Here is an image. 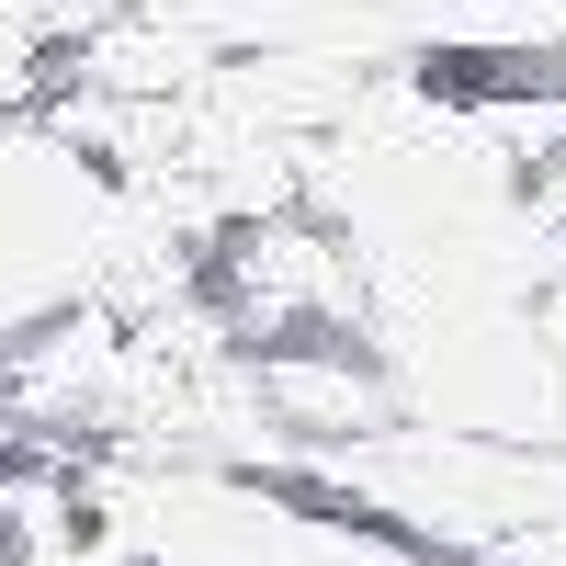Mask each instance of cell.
Masks as SVG:
<instances>
[{"label":"cell","mask_w":566,"mask_h":566,"mask_svg":"<svg viewBox=\"0 0 566 566\" xmlns=\"http://www.w3.org/2000/svg\"><path fill=\"white\" fill-rule=\"evenodd\" d=\"M34 555V522H23V510H0V566H23Z\"/></svg>","instance_id":"6da1fadb"}]
</instances>
